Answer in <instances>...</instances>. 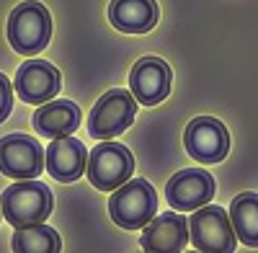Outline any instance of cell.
Segmentation results:
<instances>
[{
    "instance_id": "16",
    "label": "cell",
    "mask_w": 258,
    "mask_h": 253,
    "mask_svg": "<svg viewBox=\"0 0 258 253\" xmlns=\"http://www.w3.org/2000/svg\"><path fill=\"white\" fill-rule=\"evenodd\" d=\"M230 222L240 243L258 248V194L243 192L230 202Z\"/></svg>"
},
{
    "instance_id": "7",
    "label": "cell",
    "mask_w": 258,
    "mask_h": 253,
    "mask_svg": "<svg viewBox=\"0 0 258 253\" xmlns=\"http://www.w3.org/2000/svg\"><path fill=\"white\" fill-rule=\"evenodd\" d=\"M44 171V150L39 140L29 135H6L0 137V173L21 181V178H39Z\"/></svg>"
},
{
    "instance_id": "6",
    "label": "cell",
    "mask_w": 258,
    "mask_h": 253,
    "mask_svg": "<svg viewBox=\"0 0 258 253\" xmlns=\"http://www.w3.org/2000/svg\"><path fill=\"white\" fill-rule=\"evenodd\" d=\"M135 116H137V98L132 93L124 88L106 91L96 101V106L88 116V132L96 140H111L124 130H129Z\"/></svg>"
},
{
    "instance_id": "5",
    "label": "cell",
    "mask_w": 258,
    "mask_h": 253,
    "mask_svg": "<svg viewBox=\"0 0 258 253\" xmlns=\"http://www.w3.org/2000/svg\"><path fill=\"white\" fill-rule=\"evenodd\" d=\"M85 173H88V181L96 188H101V192H114V188H119L124 181L132 178L135 158L129 153V147H124L121 142L103 140L88 155Z\"/></svg>"
},
{
    "instance_id": "11",
    "label": "cell",
    "mask_w": 258,
    "mask_h": 253,
    "mask_svg": "<svg viewBox=\"0 0 258 253\" xmlns=\"http://www.w3.org/2000/svg\"><path fill=\"white\" fill-rule=\"evenodd\" d=\"M170 68L160 57H142L135 62L132 73H129V88L137 103L142 106H155L165 101L170 93Z\"/></svg>"
},
{
    "instance_id": "18",
    "label": "cell",
    "mask_w": 258,
    "mask_h": 253,
    "mask_svg": "<svg viewBox=\"0 0 258 253\" xmlns=\"http://www.w3.org/2000/svg\"><path fill=\"white\" fill-rule=\"evenodd\" d=\"M13 111V86L11 80L0 73V121H6Z\"/></svg>"
},
{
    "instance_id": "14",
    "label": "cell",
    "mask_w": 258,
    "mask_h": 253,
    "mask_svg": "<svg viewBox=\"0 0 258 253\" xmlns=\"http://www.w3.org/2000/svg\"><path fill=\"white\" fill-rule=\"evenodd\" d=\"M160 18L155 0H111L109 21L121 34H147Z\"/></svg>"
},
{
    "instance_id": "1",
    "label": "cell",
    "mask_w": 258,
    "mask_h": 253,
    "mask_svg": "<svg viewBox=\"0 0 258 253\" xmlns=\"http://www.w3.org/2000/svg\"><path fill=\"white\" fill-rule=\"evenodd\" d=\"M52 192L47 183L34 178H21L11 183L0 197V212L13 227H24L34 222H44L52 215Z\"/></svg>"
},
{
    "instance_id": "12",
    "label": "cell",
    "mask_w": 258,
    "mask_h": 253,
    "mask_svg": "<svg viewBox=\"0 0 258 253\" xmlns=\"http://www.w3.org/2000/svg\"><path fill=\"white\" fill-rule=\"evenodd\" d=\"M140 243L147 253H181L188 243V220L178 212H163L145 225Z\"/></svg>"
},
{
    "instance_id": "9",
    "label": "cell",
    "mask_w": 258,
    "mask_h": 253,
    "mask_svg": "<svg viewBox=\"0 0 258 253\" xmlns=\"http://www.w3.org/2000/svg\"><path fill=\"white\" fill-rule=\"evenodd\" d=\"M59 86H62L59 70L47 59H26L18 68L13 80V91L18 93V98L34 103V106L52 101L59 93Z\"/></svg>"
},
{
    "instance_id": "4",
    "label": "cell",
    "mask_w": 258,
    "mask_h": 253,
    "mask_svg": "<svg viewBox=\"0 0 258 253\" xmlns=\"http://www.w3.org/2000/svg\"><path fill=\"white\" fill-rule=\"evenodd\" d=\"M188 240L202 253H232L238 235L232 230L230 215L222 207L204 204L194 209L188 220Z\"/></svg>"
},
{
    "instance_id": "2",
    "label": "cell",
    "mask_w": 258,
    "mask_h": 253,
    "mask_svg": "<svg viewBox=\"0 0 258 253\" xmlns=\"http://www.w3.org/2000/svg\"><path fill=\"white\" fill-rule=\"evenodd\" d=\"M49 39H52V16L47 6H41L39 0H26V3L13 8L8 18V41L18 54L34 57L49 44Z\"/></svg>"
},
{
    "instance_id": "10",
    "label": "cell",
    "mask_w": 258,
    "mask_h": 253,
    "mask_svg": "<svg viewBox=\"0 0 258 253\" xmlns=\"http://www.w3.org/2000/svg\"><path fill=\"white\" fill-rule=\"evenodd\" d=\"M214 197V178L202 168H183L165 186L168 204L178 212H194Z\"/></svg>"
},
{
    "instance_id": "17",
    "label": "cell",
    "mask_w": 258,
    "mask_h": 253,
    "mask_svg": "<svg viewBox=\"0 0 258 253\" xmlns=\"http://www.w3.org/2000/svg\"><path fill=\"white\" fill-rule=\"evenodd\" d=\"M11 248L16 253H57L62 248V240H59V235L49 225L34 222V225L16 227Z\"/></svg>"
},
{
    "instance_id": "19",
    "label": "cell",
    "mask_w": 258,
    "mask_h": 253,
    "mask_svg": "<svg viewBox=\"0 0 258 253\" xmlns=\"http://www.w3.org/2000/svg\"><path fill=\"white\" fill-rule=\"evenodd\" d=\"M0 217H3V212H0Z\"/></svg>"
},
{
    "instance_id": "15",
    "label": "cell",
    "mask_w": 258,
    "mask_h": 253,
    "mask_svg": "<svg viewBox=\"0 0 258 253\" xmlns=\"http://www.w3.org/2000/svg\"><path fill=\"white\" fill-rule=\"evenodd\" d=\"M80 126V109L78 103L68 101V98H52L47 103H41L39 111L34 114V130L36 135L54 140V137H64L73 135Z\"/></svg>"
},
{
    "instance_id": "8",
    "label": "cell",
    "mask_w": 258,
    "mask_h": 253,
    "mask_svg": "<svg viewBox=\"0 0 258 253\" xmlns=\"http://www.w3.org/2000/svg\"><path fill=\"white\" fill-rule=\"evenodd\" d=\"M183 147L199 163H220L230 153V132L220 119L197 116L188 121L183 132Z\"/></svg>"
},
{
    "instance_id": "13",
    "label": "cell",
    "mask_w": 258,
    "mask_h": 253,
    "mask_svg": "<svg viewBox=\"0 0 258 253\" xmlns=\"http://www.w3.org/2000/svg\"><path fill=\"white\" fill-rule=\"evenodd\" d=\"M85 165H88V150L73 135L54 137L44 153V168L54 181H62V183L78 181L85 173Z\"/></svg>"
},
{
    "instance_id": "3",
    "label": "cell",
    "mask_w": 258,
    "mask_h": 253,
    "mask_svg": "<svg viewBox=\"0 0 258 253\" xmlns=\"http://www.w3.org/2000/svg\"><path fill=\"white\" fill-rule=\"evenodd\" d=\"M158 212V194L150 181H124L109 199V215L124 230H142Z\"/></svg>"
}]
</instances>
